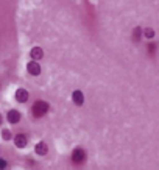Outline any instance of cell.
Here are the masks:
<instances>
[{
    "mask_svg": "<svg viewBox=\"0 0 159 170\" xmlns=\"http://www.w3.org/2000/svg\"><path fill=\"white\" fill-rule=\"evenodd\" d=\"M72 159L75 164H83L86 161V151L81 150V148H77L73 153H72Z\"/></svg>",
    "mask_w": 159,
    "mask_h": 170,
    "instance_id": "cell-2",
    "label": "cell"
},
{
    "mask_svg": "<svg viewBox=\"0 0 159 170\" xmlns=\"http://www.w3.org/2000/svg\"><path fill=\"white\" fill-rule=\"evenodd\" d=\"M0 125H2V116H0Z\"/></svg>",
    "mask_w": 159,
    "mask_h": 170,
    "instance_id": "cell-12",
    "label": "cell"
},
{
    "mask_svg": "<svg viewBox=\"0 0 159 170\" xmlns=\"http://www.w3.org/2000/svg\"><path fill=\"white\" fill-rule=\"evenodd\" d=\"M8 120H10L11 123H17V122L21 120V114H19V111H16V109L10 111V112H8Z\"/></svg>",
    "mask_w": 159,
    "mask_h": 170,
    "instance_id": "cell-7",
    "label": "cell"
},
{
    "mask_svg": "<svg viewBox=\"0 0 159 170\" xmlns=\"http://www.w3.org/2000/svg\"><path fill=\"white\" fill-rule=\"evenodd\" d=\"M47 111H49V105L45 102H42V100L36 102L35 106H33V114L36 117H42L44 114H47Z\"/></svg>",
    "mask_w": 159,
    "mask_h": 170,
    "instance_id": "cell-1",
    "label": "cell"
},
{
    "mask_svg": "<svg viewBox=\"0 0 159 170\" xmlns=\"http://www.w3.org/2000/svg\"><path fill=\"white\" fill-rule=\"evenodd\" d=\"M16 100L21 102V103L27 102V100H28V92H27L25 89H17V92H16Z\"/></svg>",
    "mask_w": 159,
    "mask_h": 170,
    "instance_id": "cell-4",
    "label": "cell"
},
{
    "mask_svg": "<svg viewBox=\"0 0 159 170\" xmlns=\"http://www.w3.org/2000/svg\"><path fill=\"white\" fill-rule=\"evenodd\" d=\"M30 55H31L33 59H41L44 53H42V49H41V47H35V49H31Z\"/></svg>",
    "mask_w": 159,
    "mask_h": 170,
    "instance_id": "cell-9",
    "label": "cell"
},
{
    "mask_svg": "<svg viewBox=\"0 0 159 170\" xmlns=\"http://www.w3.org/2000/svg\"><path fill=\"white\" fill-rule=\"evenodd\" d=\"M5 167H7V161L0 159V168H5Z\"/></svg>",
    "mask_w": 159,
    "mask_h": 170,
    "instance_id": "cell-11",
    "label": "cell"
},
{
    "mask_svg": "<svg viewBox=\"0 0 159 170\" xmlns=\"http://www.w3.org/2000/svg\"><path fill=\"white\" fill-rule=\"evenodd\" d=\"M2 134H3V139H7V140L13 139V137H11V133H10L8 130H3V133H2Z\"/></svg>",
    "mask_w": 159,
    "mask_h": 170,
    "instance_id": "cell-10",
    "label": "cell"
},
{
    "mask_svg": "<svg viewBox=\"0 0 159 170\" xmlns=\"http://www.w3.org/2000/svg\"><path fill=\"white\" fill-rule=\"evenodd\" d=\"M36 153L38 154H41V156H44V154H47V151H49V147H47V144L45 142H39L38 145H36Z\"/></svg>",
    "mask_w": 159,
    "mask_h": 170,
    "instance_id": "cell-8",
    "label": "cell"
},
{
    "mask_svg": "<svg viewBox=\"0 0 159 170\" xmlns=\"http://www.w3.org/2000/svg\"><path fill=\"white\" fill-rule=\"evenodd\" d=\"M27 69H28V72H30L31 75H39V73H41V66H39L36 61H31V63H28Z\"/></svg>",
    "mask_w": 159,
    "mask_h": 170,
    "instance_id": "cell-3",
    "label": "cell"
},
{
    "mask_svg": "<svg viewBox=\"0 0 159 170\" xmlns=\"http://www.w3.org/2000/svg\"><path fill=\"white\" fill-rule=\"evenodd\" d=\"M14 142H16V145H17L19 148H24V147H27V144H28V140H27V137H25L24 134H17V136L14 137Z\"/></svg>",
    "mask_w": 159,
    "mask_h": 170,
    "instance_id": "cell-5",
    "label": "cell"
},
{
    "mask_svg": "<svg viewBox=\"0 0 159 170\" xmlns=\"http://www.w3.org/2000/svg\"><path fill=\"white\" fill-rule=\"evenodd\" d=\"M72 98H73L75 105H78V106H81V105H83V102H84V95H83V92H81V91H75V92H73V95H72Z\"/></svg>",
    "mask_w": 159,
    "mask_h": 170,
    "instance_id": "cell-6",
    "label": "cell"
}]
</instances>
